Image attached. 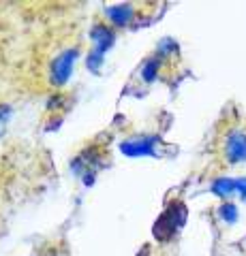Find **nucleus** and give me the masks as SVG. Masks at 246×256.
Returning <instances> with one entry per match:
<instances>
[{
    "label": "nucleus",
    "mask_w": 246,
    "mask_h": 256,
    "mask_svg": "<svg viewBox=\"0 0 246 256\" xmlns=\"http://www.w3.org/2000/svg\"><path fill=\"white\" fill-rule=\"evenodd\" d=\"M186 205L180 203V201H173L167 205V210H165L161 216H158V220L154 222V228L152 233L158 242H169V239L178 233V230L184 226L186 222Z\"/></svg>",
    "instance_id": "1"
},
{
    "label": "nucleus",
    "mask_w": 246,
    "mask_h": 256,
    "mask_svg": "<svg viewBox=\"0 0 246 256\" xmlns=\"http://www.w3.org/2000/svg\"><path fill=\"white\" fill-rule=\"evenodd\" d=\"M77 58H79V52L75 47L60 52L50 64V82L54 86H65L71 79V75H73V66Z\"/></svg>",
    "instance_id": "2"
},
{
    "label": "nucleus",
    "mask_w": 246,
    "mask_h": 256,
    "mask_svg": "<svg viewBox=\"0 0 246 256\" xmlns=\"http://www.w3.org/2000/svg\"><path fill=\"white\" fill-rule=\"evenodd\" d=\"M225 158L229 164H242L246 162V132L244 130H231L225 137Z\"/></svg>",
    "instance_id": "3"
},
{
    "label": "nucleus",
    "mask_w": 246,
    "mask_h": 256,
    "mask_svg": "<svg viewBox=\"0 0 246 256\" xmlns=\"http://www.w3.org/2000/svg\"><path fill=\"white\" fill-rule=\"evenodd\" d=\"M156 137H135V139H126L120 143V152L129 158H139V156H158L156 152Z\"/></svg>",
    "instance_id": "4"
},
{
    "label": "nucleus",
    "mask_w": 246,
    "mask_h": 256,
    "mask_svg": "<svg viewBox=\"0 0 246 256\" xmlns=\"http://www.w3.org/2000/svg\"><path fill=\"white\" fill-rule=\"evenodd\" d=\"M90 41H92V50L105 54L107 50H112L114 43H116V32L112 26L97 24V26L90 30Z\"/></svg>",
    "instance_id": "5"
},
{
    "label": "nucleus",
    "mask_w": 246,
    "mask_h": 256,
    "mask_svg": "<svg viewBox=\"0 0 246 256\" xmlns=\"http://www.w3.org/2000/svg\"><path fill=\"white\" fill-rule=\"evenodd\" d=\"M105 15L116 28H124L135 20V9L131 4H116V6H107Z\"/></svg>",
    "instance_id": "6"
},
{
    "label": "nucleus",
    "mask_w": 246,
    "mask_h": 256,
    "mask_svg": "<svg viewBox=\"0 0 246 256\" xmlns=\"http://www.w3.org/2000/svg\"><path fill=\"white\" fill-rule=\"evenodd\" d=\"M210 190L216 194L218 198H231L233 194H237V184H235V178H216L212 182Z\"/></svg>",
    "instance_id": "7"
},
{
    "label": "nucleus",
    "mask_w": 246,
    "mask_h": 256,
    "mask_svg": "<svg viewBox=\"0 0 246 256\" xmlns=\"http://www.w3.org/2000/svg\"><path fill=\"white\" fill-rule=\"evenodd\" d=\"M158 68H161V58L154 56V58H148L144 68H141V77H144V82H154L156 75H158Z\"/></svg>",
    "instance_id": "8"
},
{
    "label": "nucleus",
    "mask_w": 246,
    "mask_h": 256,
    "mask_svg": "<svg viewBox=\"0 0 246 256\" xmlns=\"http://www.w3.org/2000/svg\"><path fill=\"white\" fill-rule=\"evenodd\" d=\"M218 218L223 220V222H227V224H235L237 222V207H235V203H223L218 207Z\"/></svg>",
    "instance_id": "9"
},
{
    "label": "nucleus",
    "mask_w": 246,
    "mask_h": 256,
    "mask_svg": "<svg viewBox=\"0 0 246 256\" xmlns=\"http://www.w3.org/2000/svg\"><path fill=\"white\" fill-rule=\"evenodd\" d=\"M103 56H105V54H101L97 50H92L88 54V60H86V66H88V70H92V73H99L101 66H103Z\"/></svg>",
    "instance_id": "10"
},
{
    "label": "nucleus",
    "mask_w": 246,
    "mask_h": 256,
    "mask_svg": "<svg viewBox=\"0 0 246 256\" xmlns=\"http://www.w3.org/2000/svg\"><path fill=\"white\" fill-rule=\"evenodd\" d=\"M11 118V107H0V132L7 126V120Z\"/></svg>",
    "instance_id": "11"
},
{
    "label": "nucleus",
    "mask_w": 246,
    "mask_h": 256,
    "mask_svg": "<svg viewBox=\"0 0 246 256\" xmlns=\"http://www.w3.org/2000/svg\"><path fill=\"white\" fill-rule=\"evenodd\" d=\"M237 184V194H240L242 201H246V178H235Z\"/></svg>",
    "instance_id": "12"
}]
</instances>
